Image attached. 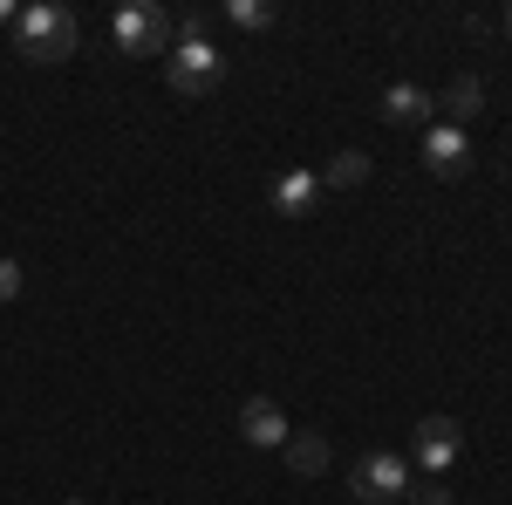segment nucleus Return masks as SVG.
<instances>
[{
	"instance_id": "nucleus-17",
	"label": "nucleus",
	"mask_w": 512,
	"mask_h": 505,
	"mask_svg": "<svg viewBox=\"0 0 512 505\" xmlns=\"http://www.w3.org/2000/svg\"><path fill=\"white\" fill-rule=\"evenodd\" d=\"M0 21H14V0H0Z\"/></svg>"
},
{
	"instance_id": "nucleus-3",
	"label": "nucleus",
	"mask_w": 512,
	"mask_h": 505,
	"mask_svg": "<svg viewBox=\"0 0 512 505\" xmlns=\"http://www.w3.org/2000/svg\"><path fill=\"white\" fill-rule=\"evenodd\" d=\"M110 35H117L123 55H171V14H164V7H144V0H130V7H117Z\"/></svg>"
},
{
	"instance_id": "nucleus-8",
	"label": "nucleus",
	"mask_w": 512,
	"mask_h": 505,
	"mask_svg": "<svg viewBox=\"0 0 512 505\" xmlns=\"http://www.w3.org/2000/svg\"><path fill=\"white\" fill-rule=\"evenodd\" d=\"M267 198H274L280 219H308V212H315V198H321V171H280Z\"/></svg>"
},
{
	"instance_id": "nucleus-14",
	"label": "nucleus",
	"mask_w": 512,
	"mask_h": 505,
	"mask_svg": "<svg viewBox=\"0 0 512 505\" xmlns=\"http://www.w3.org/2000/svg\"><path fill=\"white\" fill-rule=\"evenodd\" d=\"M178 41H205V14H178V21H171V48H178Z\"/></svg>"
},
{
	"instance_id": "nucleus-6",
	"label": "nucleus",
	"mask_w": 512,
	"mask_h": 505,
	"mask_svg": "<svg viewBox=\"0 0 512 505\" xmlns=\"http://www.w3.org/2000/svg\"><path fill=\"white\" fill-rule=\"evenodd\" d=\"M424 164H431L437 178H458V171L472 164V137H465L458 123H431V130H424Z\"/></svg>"
},
{
	"instance_id": "nucleus-9",
	"label": "nucleus",
	"mask_w": 512,
	"mask_h": 505,
	"mask_svg": "<svg viewBox=\"0 0 512 505\" xmlns=\"http://www.w3.org/2000/svg\"><path fill=\"white\" fill-rule=\"evenodd\" d=\"M383 117H390V123H431L437 117V96H431V89H417V82H396V89H383Z\"/></svg>"
},
{
	"instance_id": "nucleus-5",
	"label": "nucleus",
	"mask_w": 512,
	"mask_h": 505,
	"mask_svg": "<svg viewBox=\"0 0 512 505\" xmlns=\"http://www.w3.org/2000/svg\"><path fill=\"white\" fill-rule=\"evenodd\" d=\"M458 444H465V430L451 424V417H424V424L410 430V458L431 471V478H444V465L458 458Z\"/></svg>"
},
{
	"instance_id": "nucleus-4",
	"label": "nucleus",
	"mask_w": 512,
	"mask_h": 505,
	"mask_svg": "<svg viewBox=\"0 0 512 505\" xmlns=\"http://www.w3.org/2000/svg\"><path fill=\"white\" fill-rule=\"evenodd\" d=\"M349 492L362 505H390V499H410V471L396 451H369V458H355L349 465Z\"/></svg>"
},
{
	"instance_id": "nucleus-2",
	"label": "nucleus",
	"mask_w": 512,
	"mask_h": 505,
	"mask_svg": "<svg viewBox=\"0 0 512 505\" xmlns=\"http://www.w3.org/2000/svg\"><path fill=\"white\" fill-rule=\"evenodd\" d=\"M164 82H171L178 96H205V89L226 82V55H219L212 41H178V48L164 55Z\"/></svg>"
},
{
	"instance_id": "nucleus-12",
	"label": "nucleus",
	"mask_w": 512,
	"mask_h": 505,
	"mask_svg": "<svg viewBox=\"0 0 512 505\" xmlns=\"http://www.w3.org/2000/svg\"><path fill=\"white\" fill-rule=\"evenodd\" d=\"M362 178H369V157L362 151H335L328 171H321V185H335V192H349V185H362Z\"/></svg>"
},
{
	"instance_id": "nucleus-11",
	"label": "nucleus",
	"mask_w": 512,
	"mask_h": 505,
	"mask_svg": "<svg viewBox=\"0 0 512 505\" xmlns=\"http://www.w3.org/2000/svg\"><path fill=\"white\" fill-rule=\"evenodd\" d=\"M437 110H451V123H472L478 110H485V82H478V76H458V82H444V96H437Z\"/></svg>"
},
{
	"instance_id": "nucleus-7",
	"label": "nucleus",
	"mask_w": 512,
	"mask_h": 505,
	"mask_svg": "<svg viewBox=\"0 0 512 505\" xmlns=\"http://www.w3.org/2000/svg\"><path fill=\"white\" fill-rule=\"evenodd\" d=\"M239 437L253 444V451H280L294 430H287V417H280V403L274 396H253L246 410H239Z\"/></svg>"
},
{
	"instance_id": "nucleus-1",
	"label": "nucleus",
	"mask_w": 512,
	"mask_h": 505,
	"mask_svg": "<svg viewBox=\"0 0 512 505\" xmlns=\"http://www.w3.org/2000/svg\"><path fill=\"white\" fill-rule=\"evenodd\" d=\"M14 48H21L28 62H69V55H76V14L55 7V0L21 7V14H14Z\"/></svg>"
},
{
	"instance_id": "nucleus-16",
	"label": "nucleus",
	"mask_w": 512,
	"mask_h": 505,
	"mask_svg": "<svg viewBox=\"0 0 512 505\" xmlns=\"http://www.w3.org/2000/svg\"><path fill=\"white\" fill-rule=\"evenodd\" d=\"M14 294H21V267H14V260H0V301H14Z\"/></svg>"
},
{
	"instance_id": "nucleus-13",
	"label": "nucleus",
	"mask_w": 512,
	"mask_h": 505,
	"mask_svg": "<svg viewBox=\"0 0 512 505\" xmlns=\"http://www.w3.org/2000/svg\"><path fill=\"white\" fill-rule=\"evenodd\" d=\"M226 14H233L239 28H274V7L267 0H226Z\"/></svg>"
},
{
	"instance_id": "nucleus-18",
	"label": "nucleus",
	"mask_w": 512,
	"mask_h": 505,
	"mask_svg": "<svg viewBox=\"0 0 512 505\" xmlns=\"http://www.w3.org/2000/svg\"><path fill=\"white\" fill-rule=\"evenodd\" d=\"M506 35H512V14H506Z\"/></svg>"
},
{
	"instance_id": "nucleus-15",
	"label": "nucleus",
	"mask_w": 512,
	"mask_h": 505,
	"mask_svg": "<svg viewBox=\"0 0 512 505\" xmlns=\"http://www.w3.org/2000/svg\"><path fill=\"white\" fill-rule=\"evenodd\" d=\"M410 505H451L444 478H424V485H410Z\"/></svg>"
},
{
	"instance_id": "nucleus-10",
	"label": "nucleus",
	"mask_w": 512,
	"mask_h": 505,
	"mask_svg": "<svg viewBox=\"0 0 512 505\" xmlns=\"http://www.w3.org/2000/svg\"><path fill=\"white\" fill-rule=\"evenodd\" d=\"M280 451H287V471H294V478H315V471H328V437H321V430H294Z\"/></svg>"
}]
</instances>
